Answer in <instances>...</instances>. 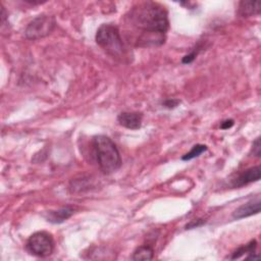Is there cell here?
<instances>
[{
    "label": "cell",
    "mask_w": 261,
    "mask_h": 261,
    "mask_svg": "<svg viewBox=\"0 0 261 261\" xmlns=\"http://www.w3.org/2000/svg\"><path fill=\"white\" fill-rule=\"evenodd\" d=\"M260 1H241L239 3V14L243 17H250L260 13Z\"/></svg>",
    "instance_id": "30bf717a"
},
{
    "label": "cell",
    "mask_w": 261,
    "mask_h": 261,
    "mask_svg": "<svg viewBox=\"0 0 261 261\" xmlns=\"http://www.w3.org/2000/svg\"><path fill=\"white\" fill-rule=\"evenodd\" d=\"M74 212V209L71 206H65L62 208H59L57 210H50L46 213L45 218L48 222L57 224L62 223L66 219H68Z\"/></svg>",
    "instance_id": "9c48e42d"
},
{
    "label": "cell",
    "mask_w": 261,
    "mask_h": 261,
    "mask_svg": "<svg viewBox=\"0 0 261 261\" xmlns=\"http://www.w3.org/2000/svg\"><path fill=\"white\" fill-rule=\"evenodd\" d=\"M260 175H261V169H260L259 165L250 167V168L240 172L231 180V187L232 188H242L251 182L258 181L260 179Z\"/></svg>",
    "instance_id": "8992f818"
},
{
    "label": "cell",
    "mask_w": 261,
    "mask_h": 261,
    "mask_svg": "<svg viewBox=\"0 0 261 261\" xmlns=\"http://www.w3.org/2000/svg\"><path fill=\"white\" fill-rule=\"evenodd\" d=\"M25 248L32 255L45 258L53 253L54 241L50 233L46 231H37L29 238Z\"/></svg>",
    "instance_id": "277c9868"
},
{
    "label": "cell",
    "mask_w": 261,
    "mask_h": 261,
    "mask_svg": "<svg viewBox=\"0 0 261 261\" xmlns=\"http://www.w3.org/2000/svg\"><path fill=\"white\" fill-rule=\"evenodd\" d=\"M154 255V250L152 247L148 245H142L138 247L130 257L132 260H151Z\"/></svg>",
    "instance_id": "8fae6325"
},
{
    "label": "cell",
    "mask_w": 261,
    "mask_h": 261,
    "mask_svg": "<svg viewBox=\"0 0 261 261\" xmlns=\"http://www.w3.org/2000/svg\"><path fill=\"white\" fill-rule=\"evenodd\" d=\"M261 209V201L260 197L257 196L255 199L250 200L249 202L241 205L232 212L233 219H242L255 214H258Z\"/></svg>",
    "instance_id": "52a82bcc"
},
{
    "label": "cell",
    "mask_w": 261,
    "mask_h": 261,
    "mask_svg": "<svg viewBox=\"0 0 261 261\" xmlns=\"http://www.w3.org/2000/svg\"><path fill=\"white\" fill-rule=\"evenodd\" d=\"M180 103V101L178 99H167L165 100L162 105L165 107V108H168V109H172V108H175L178 104Z\"/></svg>",
    "instance_id": "2e32d148"
},
{
    "label": "cell",
    "mask_w": 261,
    "mask_h": 261,
    "mask_svg": "<svg viewBox=\"0 0 261 261\" xmlns=\"http://www.w3.org/2000/svg\"><path fill=\"white\" fill-rule=\"evenodd\" d=\"M198 52H199V49L197 48V50L195 49V50H193L191 53H189V54L185 55V56L182 57V59H181V62H182L184 64H189V63H192V62L195 60V58L197 57V55H198Z\"/></svg>",
    "instance_id": "9a60e30c"
},
{
    "label": "cell",
    "mask_w": 261,
    "mask_h": 261,
    "mask_svg": "<svg viewBox=\"0 0 261 261\" xmlns=\"http://www.w3.org/2000/svg\"><path fill=\"white\" fill-rule=\"evenodd\" d=\"M233 123H234L233 119H231V118L225 119V120H223V121L220 123V128H221V129H228V128H230V127L233 125Z\"/></svg>",
    "instance_id": "ac0fdd59"
},
{
    "label": "cell",
    "mask_w": 261,
    "mask_h": 261,
    "mask_svg": "<svg viewBox=\"0 0 261 261\" xmlns=\"http://www.w3.org/2000/svg\"><path fill=\"white\" fill-rule=\"evenodd\" d=\"M256 248H257V242L256 240H252L250 241L247 245H244L242 247H240L239 249H237L232 254L231 256L229 257V259H238L240 257H242L243 255L245 254H251V253H254L256 252Z\"/></svg>",
    "instance_id": "7c38bea8"
},
{
    "label": "cell",
    "mask_w": 261,
    "mask_h": 261,
    "mask_svg": "<svg viewBox=\"0 0 261 261\" xmlns=\"http://www.w3.org/2000/svg\"><path fill=\"white\" fill-rule=\"evenodd\" d=\"M206 150H207V146H206V145L197 144V145L193 146L192 149L181 157V160L188 161V160L194 159V158L200 156V155H201L203 152H205Z\"/></svg>",
    "instance_id": "4fadbf2b"
},
{
    "label": "cell",
    "mask_w": 261,
    "mask_h": 261,
    "mask_svg": "<svg viewBox=\"0 0 261 261\" xmlns=\"http://www.w3.org/2000/svg\"><path fill=\"white\" fill-rule=\"evenodd\" d=\"M142 120L143 114L138 111H123L117 116L118 123L128 129H139L142 125Z\"/></svg>",
    "instance_id": "ba28073f"
},
{
    "label": "cell",
    "mask_w": 261,
    "mask_h": 261,
    "mask_svg": "<svg viewBox=\"0 0 261 261\" xmlns=\"http://www.w3.org/2000/svg\"><path fill=\"white\" fill-rule=\"evenodd\" d=\"M204 223H205V220H203V219H194L186 225V229H192V228H195V227H199Z\"/></svg>",
    "instance_id": "e0dca14e"
},
{
    "label": "cell",
    "mask_w": 261,
    "mask_h": 261,
    "mask_svg": "<svg viewBox=\"0 0 261 261\" xmlns=\"http://www.w3.org/2000/svg\"><path fill=\"white\" fill-rule=\"evenodd\" d=\"M92 146L96 162L103 173L110 174L120 168V153L110 138L104 135L96 136L93 138Z\"/></svg>",
    "instance_id": "7a4b0ae2"
},
{
    "label": "cell",
    "mask_w": 261,
    "mask_h": 261,
    "mask_svg": "<svg viewBox=\"0 0 261 261\" xmlns=\"http://www.w3.org/2000/svg\"><path fill=\"white\" fill-rule=\"evenodd\" d=\"M55 24L56 21L53 16L41 14L29 22L24 30V35L30 40H38L51 34Z\"/></svg>",
    "instance_id": "5b68a950"
},
{
    "label": "cell",
    "mask_w": 261,
    "mask_h": 261,
    "mask_svg": "<svg viewBox=\"0 0 261 261\" xmlns=\"http://www.w3.org/2000/svg\"><path fill=\"white\" fill-rule=\"evenodd\" d=\"M126 20L140 32L137 46H160L165 42L169 28L168 12L163 5L153 1H145L135 5L126 14Z\"/></svg>",
    "instance_id": "6da1fadb"
},
{
    "label": "cell",
    "mask_w": 261,
    "mask_h": 261,
    "mask_svg": "<svg viewBox=\"0 0 261 261\" xmlns=\"http://www.w3.org/2000/svg\"><path fill=\"white\" fill-rule=\"evenodd\" d=\"M251 153L253 154V156L259 158L261 156V144H260V137L256 138L255 141L253 142L252 145V149H251Z\"/></svg>",
    "instance_id": "5bb4252c"
},
{
    "label": "cell",
    "mask_w": 261,
    "mask_h": 261,
    "mask_svg": "<svg viewBox=\"0 0 261 261\" xmlns=\"http://www.w3.org/2000/svg\"><path fill=\"white\" fill-rule=\"evenodd\" d=\"M96 43L111 57L123 59L126 54L118 28L111 23H103L97 30Z\"/></svg>",
    "instance_id": "3957f363"
}]
</instances>
